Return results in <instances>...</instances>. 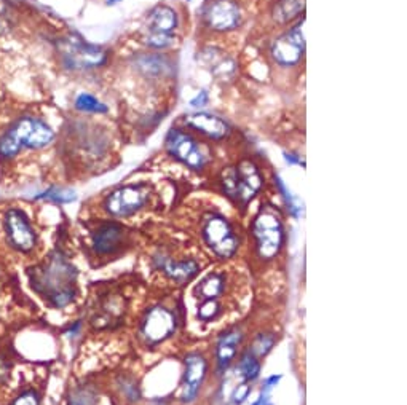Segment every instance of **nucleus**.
<instances>
[{
    "instance_id": "25",
    "label": "nucleus",
    "mask_w": 407,
    "mask_h": 405,
    "mask_svg": "<svg viewBox=\"0 0 407 405\" xmlns=\"http://www.w3.org/2000/svg\"><path fill=\"white\" fill-rule=\"evenodd\" d=\"M275 343H276V335L273 334L272 330H269V332H260L256 335L248 351H251L257 359H264L265 356L270 353L273 346H275Z\"/></svg>"
},
{
    "instance_id": "36",
    "label": "nucleus",
    "mask_w": 407,
    "mask_h": 405,
    "mask_svg": "<svg viewBox=\"0 0 407 405\" xmlns=\"http://www.w3.org/2000/svg\"><path fill=\"white\" fill-rule=\"evenodd\" d=\"M285 158L288 160L289 163H299V158L294 157V155H289V153H285Z\"/></svg>"
},
{
    "instance_id": "1",
    "label": "nucleus",
    "mask_w": 407,
    "mask_h": 405,
    "mask_svg": "<svg viewBox=\"0 0 407 405\" xmlns=\"http://www.w3.org/2000/svg\"><path fill=\"white\" fill-rule=\"evenodd\" d=\"M55 139V132L35 117H23L0 137V157L12 160L23 147L44 148Z\"/></svg>"
},
{
    "instance_id": "9",
    "label": "nucleus",
    "mask_w": 407,
    "mask_h": 405,
    "mask_svg": "<svg viewBox=\"0 0 407 405\" xmlns=\"http://www.w3.org/2000/svg\"><path fill=\"white\" fill-rule=\"evenodd\" d=\"M67 66L77 69H91L103 66L106 61V53L101 48L90 45L77 35H67L58 44Z\"/></svg>"
},
{
    "instance_id": "34",
    "label": "nucleus",
    "mask_w": 407,
    "mask_h": 405,
    "mask_svg": "<svg viewBox=\"0 0 407 405\" xmlns=\"http://www.w3.org/2000/svg\"><path fill=\"white\" fill-rule=\"evenodd\" d=\"M8 374H10L8 364L3 359H0V380H7Z\"/></svg>"
},
{
    "instance_id": "11",
    "label": "nucleus",
    "mask_w": 407,
    "mask_h": 405,
    "mask_svg": "<svg viewBox=\"0 0 407 405\" xmlns=\"http://www.w3.org/2000/svg\"><path fill=\"white\" fill-rule=\"evenodd\" d=\"M3 228L5 234H7V241L12 244L13 249L23 254L34 250L37 234L23 211L13 207V209L5 212Z\"/></svg>"
},
{
    "instance_id": "12",
    "label": "nucleus",
    "mask_w": 407,
    "mask_h": 405,
    "mask_svg": "<svg viewBox=\"0 0 407 405\" xmlns=\"http://www.w3.org/2000/svg\"><path fill=\"white\" fill-rule=\"evenodd\" d=\"M232 276L226 270H211L201 279L197 281V284L192 287V297L194 300H232V292H230V282Z\"/></svg>"
},
{
    "instance_id": "37",
    "label": "nucleus",
    "mask_w": 407,
    "mask_h": 405,
    "mask_svg": "<svg viewBox=\"0 0 407 405\" xmlns=\"http://www.w3.org/2000/svg\"><path fill=\"white\" fill-rule=\"evenodd\" d=\"M109 3H114V2H119V0H107Z\"/></svg>"
},
{
    "instance_id": "22",
    "label": "nucleus",
    "mask_w": 407,
    "mask_h": 405,
    "mask_svg": "<svg viewBox=\"0 0 407 405\" xmlns=\"http://www.w3.org/2000/svg\"><path fill=\"white\" fill-rule=\"evenodd\" d=\"M115 393L126 404H135L141 399V388L131 375H120L115 381Z\"/></svg>"
},
{
    "instance_id": "28",
    "label": "nucleus",
    "mask_w": 407,
    "mask_h": 405,
    "mask_svg": "<svg viewBox=\"0 0 407 405\" xmlns=\"http://www.w3.org/2000/svg\"><path fill=\"white\" fill-rule=\"evenodd\" d=\"M251 393V385L248 381H240L230 390L226 405H242L248 399Z\"/></svg>"
},
{
    "instance_id": "3",
    "label": "nucleus",
    "mask_w": 407,
    "mask_h": 405,
    "mask_svg": "<svg viewBox=\"0 0 407 405\" xmlns=\"http://www.w3.org/2000/svg\"><path fill=\"white\" fill-rule=\"evenodd\" d=\"M201 238L219 259H232L240 248V239L232 223L221 214H206L201 222Z\"/></svg>"
},
{
    "instance_id": "6",
    "label": "nucleus",
    "mask_w": 407,
    "mask_h": 405,
    "mask_svg": "<svg viewBox=\"0 0 407 405\" xmlns=\"http://www.w3.org/2000/svg\"><path fill=\"white\" fill-rule=\"evenodd\" d=\"M222 185L230 198L238 203H248L262 187V175L256 164L243 162L237 168H229L222 174Z\"/></svg>"
},
{
    "instance_id": "32",
    "label": "nucleus",
    "mask_w": 407,
    "mask_h": 405,
    "mask_svg": "<svg viewBox=\"0 0 407 405\" xmlns=\"http://www.w3.org/2000/svg\"><path fill=\"white\" fill-rule=\"evenodd\" d=\"M147 42H149V45L153 46V48H163V46H168L171 44V35L169 34H153V32H151Z\"/></svg>"
},
{
    "instance_id": "21",
    "label": "nucleus",
    "mask_w": 407,
    "mask_h": 405,
    "mask_svg": "<svg viewBox=\"0 0 407 405\" xmlns=\"http://www.w3.org/2000/svg\"><path fill=\"white\" fill-rule=\"evenodd\" d=\"M237 375L243 381H256L260 374V359H257L251 351L246 350L237 364Z\"/></svg>"
},
{
    "instance_id": "30",
    "label": "nucleus",
    "mask_w": 407,
    "mask_h": 405,
    "mask_svg": "<svg viewBox=\"0 0 407 405\" xmlns=\"http://www.w3.org/2000/svg\"><path fill=\"white\" fill-rule=\"evenodd\" d=\"M76 295H77L76 286L67 287V289H63L60 292H56L55 295H51L50 297V303L55 308H64V307L71 305V303L76 300Z\"/></svg>"
},
{
    "instance_id": "2",
    "label": "nucleus",
    "mask_w": 407,
    "mask_h": 405,
    "mask_svg": "<svg viewBox=\"0 0 407 405\" xmlns=\"http://www.w3.org/2000/svg\"><path fill=\"white\" fill-rule=\"evenodd\" d=\"M253 236L256 241V257L272 262L278 257L285 241V228L281 218L270 207L260 209L253 222Z\"/></svg>"
},
{
    "instance_id": "16",
    "label": "nucleus",
    "mask_w": 407,
    "mask_h": 405,
    "mask_svg": "<svg viewBox=\"0 0 407 405\" xmlns=\"http://www.w3.org/2000/svg\"><path fill=\"white\" fill-rule=\"evenodd\" d=\"M126 241L125 228L119 223H104L96 228L91 236V244H93V250L96 255H114L123 248Z\"/></svg>"
},
{
    "instance_id": "18",
    "label": "nucleus",
    "mask_w": 407,
    "mask_h": 405,
    "mask_svg": "<svg viewBox=\"0 0 407 405\" xmlns=\"http://www.w3.org/2000/svg\"><path fill=\"white\" fill-rule=\"evenodd\" d=\"M187 123L195 128V130L201 131L203 135L213 137V139H222L224 136L229 135V125L226 121L219 119V117L205 114V112L189 115L187 117Z\"/></svg>"
},
{
    "instance_id": "20",
    "label": "nucleus",
    "mask_w": 407,
    "mask_h": 405,
    "mask_svg": "<svg viewBox=\"0 0 407 405\" xmlns=\"http://www.w3.org/2000/svg\"><path fill=\"white\" fill-rule=\"evenodd\" d=\"M176 23H178L176 13L168 7L153 10L149 16V28L153 34H169L176 28Z\"/></svg>"
},
{
    "instance_id": "10",
    "label": "nucleus",
    "mask_w": 407,
    "mask_h": 405,
    "mask_svg": "<svg viewBox=\"0 0 407 405\" xmlns=\"http://www.w3.org/2000/svg\"><path fill=\"white\" fill-rule=\"evenodd\" d=\"M210 362L205 354L192 351L184 358V375L178 391V397L182 404H192L200 394L203 385H205Z\"/></svg>"
},
{
    "instance_id": "31",
    "label": "nucleus",
    "mask_w": 407,
    "mask_h": 405,
    "mask_svg": "<svg viewBox=\"0 0 407 405\" xmlns=\"http://www.w3.org/2000/svg\"><path fill=\"white\" fill-rule=\"evenodd\" d=\"M10 405H40V397L34 390H26L19 393Z\"/></svg>"
},
{
    "instance_id": "13",
    "label": "nucleus",
    "mask_w": 407,
    "mask_h": 405,
    "mask_svg": "<svg viewBox=\"0 0 407 405\" xmlns=\"http://www.w3.org/2000/svg\"><path fill=\"white\" fill-rule=\"evenodd\" d=\"M168 148L179 162L185 163L192 169H201L208 162V157L194 137L184 135V132L173 130L168 136Z\"/></svg>"
},
{
    "instance_id": "17",
    "label": "nucleus",
    "mask_w": 407,
    "mask_h": 405,
    "mask_svg": "<svg viewBox=\"0 0 407 405\" xmlns=\"http://www.w3.org/2000/svg\"><path fill=\"white\" fill-rule=\"evenodd\" d=\"M244 338V332L238 327H232L224 330L217 337L216 351H214V359H216V372L224 374L230 369V364L235 361L238 354L240 346Z\"/></svg>"
},
{
    "instance_id": "15",
    "label": "nucleus",
    "mask_w": 407,
    "mask_h": 405,
    "mask_svg": "<svg viewBox=\"0 0 407 405\" xmlns=\"http://www.w3.org/2000/svg\"><path fill=\"white\" fill-rule=\"evenodd\" d=\"M206 24L216 31H230L240 24L242 13L233 0H213L205 12Z\"/></svg>"
},
{
    "instance_id": "33",
    "label": "nucleus",
    "mask_w": 407,
    "mask_h": 405,
    "mask_svg": "<svg viewBox=\"0 0 407 405\" xmlns=\"http://www.w3.org/2000/svg\"><path fill=\"white\" fill-rule=\"evenodd\" d=\"M253 405H273V404H272V401H270V396H269V393H267L265 390L262 391V394H260V396H259V399H257V401H256Z\"/></svg>"
},
{
    "instance_id": "7",
    "label": "nucleus",
    "mask_w": 407,
    "mask_h": 405,
    "mask_svg": "<svg viewBox=\"0 0 407 405\" xmlns=\"http://www.w3.org/2000/svg\"><path fill=\"white\" fill-rule=\"evenodd\" d=\"M151 190L144 185H126V187L110 191L104 200V209L107 214L117 218L130 217L141 211L147 205Z\"/></svg>"
},
{
    "instance_id": "19",
    "label": "nucleus",
    "mask_w": 407,
    "mask_h": 405,
    "mask_svg": "<svg viewBox=\"0 0 407 405\" xmlns=\"http://www.w3.org/2000/svg\"><path fill=\"white\" fill-rule=\"evenodd\" d=\"M205 58V64L211 69V72L217 78H230L235 74V64L232 60H229L227 56H224L217 50H206L203 53Z\"/></svg>"
},
{
    "instance_id": "4",
    "label": "nucleus",
    "mask_w": 407,
    "mask_h": 405,
    "mask_svg": "<svg viewBox=\"0 0 407 405\" xmlns=\"http://www.w3.org/2000/svg\"><path fill=\"white\" fill-rule=\"evenodd\" d=\"M178 329V316L171 308L153 305L144 311L139 322V340L147 346H157L173 337Z\"/></svg>"
},
{
    "instance_id": "35",
    "label": "nucleus",
    "mask_w": 407,
    "mask_h": 405,
    "mask_svg": "<svg viewBox=\"0 0 407 405\" xmlns=\"http://www.w3.org/2000/svg\"><path fill=\"white\" fill-rule=\"evenodd\" d=\"M206 99H208V94L205 93V92H201L200 93V96H198V98H195L194 101H192V105H194V107H200V105H203L206 103Z\"/></svg>"
},
{
    "instance_id": "27",
    "label": "nucleus",
    "mask_w": 407,
    "mask_h": 405,
    "mask_svg": "<svg viewBox=\"0 0 407 405\" xmlns=\"http://www.w3.org/2000/svg\"><path fill=\"white\" fill-rule=\"evenodd\" d=\"M77 198L76 191L72 190H64V189H48L44 193H39L35 196V200H48L53 203H60V205H64V203H72Z\"/></svg>"
},
{
    "instance_id": "24",
    "label": "nucleus",
    "mask_w": 407,
    "mask_h": 405,
    "mask_svg": "<svg viewBox=\"0 0 407 405\" xmlns=\"http://www.w3.org/2000/svg\"><path fill=\"white\" fill-rule=\"evenodd\" d=\"M96 402H98V391L90 383L76 386L67 396V405H96Z\"/></svg>"
},
{
    "instance_id": "26",
    "label": "nucleus",
    "mask_w": 407,
    "mask_h": 405,
    "mask_svg": "<svg viewBox=\"0 0 407 405\" xmlns=\"http://www.w3.org/2000/svg\"><path fill=\"white\" fill-rule=\"evenodd\" d=\"M76 109L80 112H87V114H104L107 112V105L101 103L91 94H80L76 101Z\"/></svg>"
},
{
    "instance_id": "14",
    "label": "nucleus",
    "mask_w": 407,
    "mask_h": 405,
    "mask_svg": "<svg viewBox=\"0 0 407 405\" xmlns=\"http://www.w3.org/2000/svg\"><path fill=\"white\" fill-rule=\"evenodd\" d=\"M304 19L297 26L289 31V34L285 37H280L273 42L272 45V55L275 60L283 64V66H292L297 64L301 60L302 53L305 50V40H304Z\"/></svg>"
},
{
    "instance_id": "5",
    "label": "nucleus",
    "mask_w": 407,
    "mask_h": 405,
    "mask_svg": "<svg viewBox=\"0 0 407 405\" xmlns=\"http://www.w3.org/2000/svg\"><path fill=\"white\" fill-rule=\"evenodd\" d=\"M77 278V270L60 254H55L45 266H40L37 275L32 276V284L42 294L55 295L56 292L74 286Z\"/></svg>"
},
{
    "instance_id": "8",
    "label": "nucleus",
    "mask_w": 407,
    "mask_h": 405,
    "mask_svg": "<svg viewBox=\"0 0 407 405\" xmlns=\"http://www.w3.org/2000/svg\"><path fill=\"white\" fill-rule=\"evenodd\" d=\"M153 268L160 271L166 279L174 282V284H187V282L197 278L200 273L201 266L198 260L189 255L174 257L166 252V250H157L152 259Z\"/></svg>"
},
{
    "instance_id": "23",
    "label": "nucleus",
    "mask_w": 407,
    "mask_h": 405,
    "mask_svg": "<svg viewBox=\"0 0 407 405\" xmlns=\"http://www.w3.org/2000/svg\"><path fill=\"white\" fill-rule=\"evenodd\" d=\"M305 0H280L273 10V19L276 23H288L304 12Z\"/></svg>"
},
{
    "instance_id": "29",
    "label": "nucleus",
    "mask_w": 407,
    "mask_h": 405,
    "mask_svg": "<svg viewBox=\"0 0 407 405\" xmlns=\"http://www.w3.org/2000/svg\"><path fill=\"white\" fill-rule=\"evenodd\" d=\"M141 71L147 76H160L165 71V61L160 56H144L139 62Z\"/></svg>"
}]
</instances>
